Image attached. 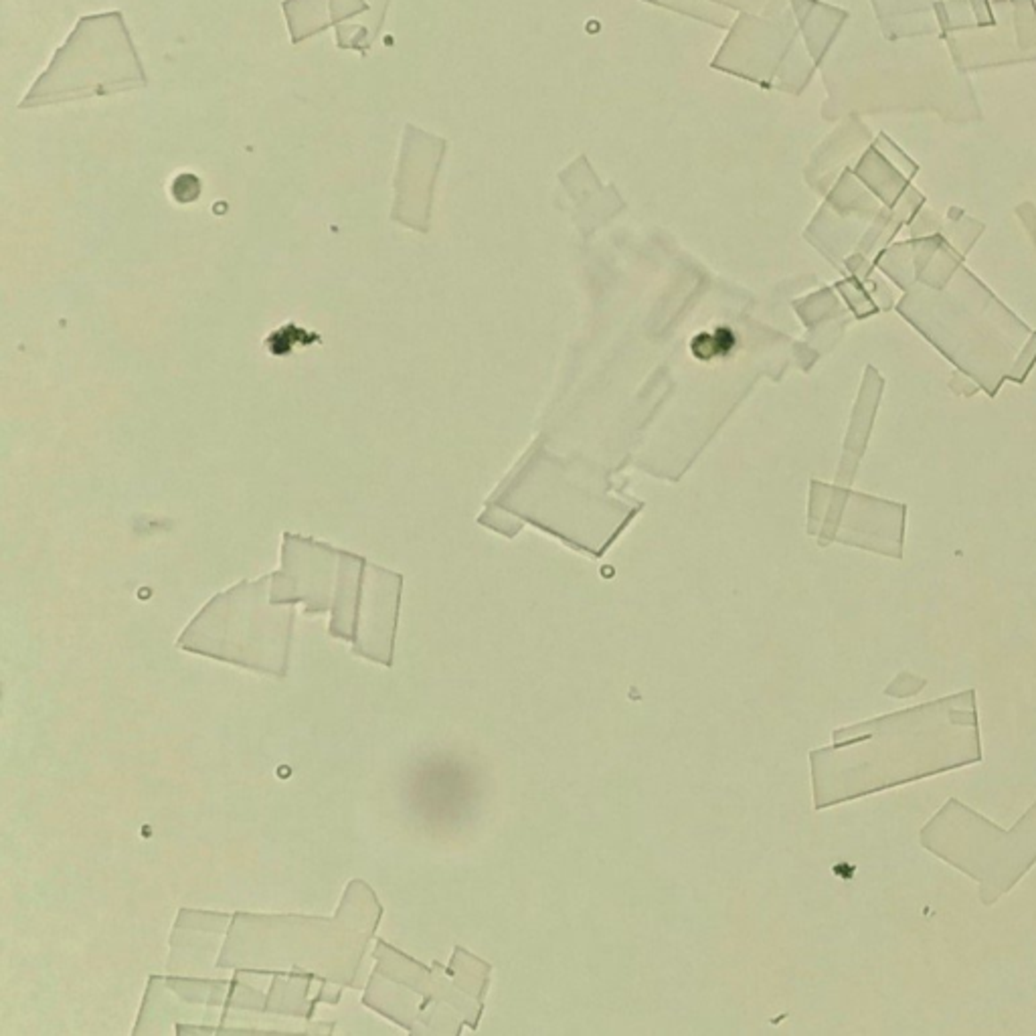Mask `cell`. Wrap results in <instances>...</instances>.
Returning a JSON list of instances; mask_svg holds the SVG:
<instances>
[{
    "label": "cell",
    "instance_id": "1",
    "mask_svg": "<svg viewBox=\"0 0 1036 1036\" xmlns=\"http://www.w3.org/2000/svg\"><path fill=\"white\" fill-rule=\"evenodd\" d=\"M199 191H201V185H199V178L194 175H183L175 180V186H172V193H175V197L183 202H188L193 199L199 197Z\"/></svg>",
    "mask_w": 1036,
    "mask_h": 1036
}]
</instances>
